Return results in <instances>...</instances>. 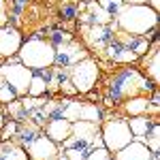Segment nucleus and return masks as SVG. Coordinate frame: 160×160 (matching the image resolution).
Returning a JSON list of instances; mask_svg holds the SVG:
<instances>
[{"instance_id": "6", "label": "nucleus", "mask_w": 160, "mask_h": 160, "mask_svg": "<svg viewBox=\"0 0 160 160\" xmlns=\"http://www.w3.org/2000/svg\"><path fill=\"white\" fill-rule=\"evenodd\" d=\"M98 75H100V68H98V64H96V60H92L88 56L83 60H79L75 66H71L68 79L75 86L77 94H88V92H92V88L96 86Z\"/></svg>"}, {"instance_id": "22", "label": "nucleus", "mask_w": 160, "mask_h": 160, "mask_svg": "<svg viewBox=\"0 0 160 160\" xmlns=\"http://www.w3.org/2000/svg\"><path fill=\"white\" fill-rule=\"evenodd\" d=\"M64 107H66V98L47 100V105H45L47 118H49V120H62V118H64Z\"/></svg>"}, {"instance_id": "32", "label": "nucleus", "mask_w": 160, "mask_h": 160, "mask_svg": "<svg viewBox=\"0 0 160 160\" xmlns=\"http://www.w3.org/2000/svg\"><path fill=\"white\" fill-rule=\"evenodd\" d=\"M148 4H149V7H152V9H154L156 13H158V9H160V0H148Z\"/></svg>"}, {"instance_id": "34", "label": "nucleus", "mask_w": 160, "mask_h": 160, "mask_svg": "<svg viewBox=\"0 0 160 160\" xmlns=\"http://www.w3.org/2000/svg\"><path fill=\"white\" fill-rule=\"evenodd\" d=\"M124 4H148V0H124Z\"/></svg>"}, {"instance_id": "26", "label": "nucleus", "mask_w": 160, "mask_h": 160, "mask_svg": "<svg viewBox=\"0 0 160 160\" xmlns=\"http://www.w3.org/2000/svg\"><path fill=\"white\" fill-rule=\"evenodd\" d=\"M79 111H81V102L73 98H66V107H64V120L68 122H77L79 120Z\"/></svg>"}, {"instance_id": "24", "label": "nucleus", "mask_w": 160, "mask_h": 160, "mask_svg": "<svg viewBox=\"0 0 160 160\" xmlns=\"http://www.w3.org/2000/svg\"><path fill=\"white\" fill-rule=\"evenodd\" d=\"M45 94H47V86H45V81H43L37 73H32L30 86H28V96H45Z\"/></svg>"}, {"instance_id": "3", "label": "nucleus", "mask_w": 160, "mask_h": 160, "mask_svg": "<svg viewBox=\"0 0 160 160\" xmlns=\"http://www.w3.org/2000/svg\"><path fill=\"white\" fill-rule=\"evenodd\" d=\"M53 56H56V47L49 41H43L38 37H30L17 51L19 62L28 66L30 71H38V68H47L53 66Z\"/></svg>"}, {"instance_id": "7", "label": "nucleus", "mask_w": 160, "mask_h": 160, "mask_svg": "<svg viewBox=\"0 0 160 160\" xmlns=\"http://www.w3.org/2000/svg\"><path fill=\"white\" fill-rule=\"evenodd\" d=\"M26 154H28L30 160H58L60 149H58V143H56V141H51L45 132H41V135L26 148Z\"/></svg>"}, {"instance_id": "8", "label": "nucleus", "mask_w": 160, "mask_h": 160, "mask_svg": "<svg viewBox=\"0 0 160 160\" xmlns=\"http://www.w3.org/2000/svg\"><path fill=\"white\" fill-rule=\"evenodd\" d=\"M88 58V49L83 45H79L77 41H68L64 45L56 47V56H53V66H75L79 60Z\"/></svg>"}, {"instance_id": "11", "label": "nucleus", "mask_w": 160, "mask_h": 160, "mask_svg": "<svg viewBox=\"0 0 160 160\" xmlns=\"http://www.w3.org/2000/svg\"><path fill=\"white\" fill-rule=\"evenodd\" d=\"M115 160H154V152H149V148L143 141L132 139L128 145L115 152Z\"/></svg>"}, {"instance_id": "29", "label": "nucleus", "mask_w": 160, "mask_h": 160, "mask_svg": "<svg viewBox=\"0 0 160 160\" xmlns=\"http://www.w3.org/2000/svg\"><path fill=\"white\" fill-rule=\"evenodd\" d=\"M68 41H73V34H68V32H60V30L51 32V37H49V43L53 45V47L64 45V43H68Z\"/></svg>"}, {"instance_id": "14", "label": "nucleus", "mask_w": 160, "mask_h": 160, "mask_svg": "<svg viewBox=\"0 0 160 160\" xmlns=\"http://www.w3.org/2000/svg\"><path fill=\"white\" fill-rule=\"evenodd\" d=\"M43 128H45V135L49 137L51 141H56V143H62L64 139H68L73 135V122H68L64 118L62 120H49Z\"/></svg>"}, {"instance_id": "27", "label": "nucleus", "mask_w": 160, "mask_h": 160, "mask_svg": "<svg viewBox=\"0 0 160 160\" xmlns=\"http://www.w3.org/2000/svg\"><path fill=\"white\" fill-rule=\"evenodd\" d=\"M15 98H19L17 94H15V90H13L11 86H9V81L0 75V102H11V100H15Z\"/></svg>"}, {"instance_id": "4", "label": "nucleus", "mask_w": 160, "mask_h": 160, "mask_svg": "<svg viewBox=\"0 0 160 160\" xmlns=\"http://www.w3.org/2000/svg\"><path fill=\"white\" fill-rule=\"evenodd\" d=\"M0 75L9 81V86L15 90V94H17L19 98L28 94V86H30V79H32V71L19 62L17 53L11 56V58H7L4 64H0Z\"/></svg>"}, {"instance_id": "18", "label": "nucleus", "mask_w": 160, "mask_h": 160, "mask_svg": "<svg viewBox=\"0 0 160 160\" xmlns=\"http://www.w3.org/2000/svg\"><path fill=\"white\" fill-rule=\"evenodd\" d=\"M148 102L149 98L145 94H139V96H130V98H126L124 102V111L132 118V115H143L145 111H148Z\"/></svg>"}, {"instance_id": "1", "label": "nucleus", "mask_w": 160, "mask_h": 160, "mask_svg": "<svg viewBox=\"0 0 160 160\" xmlns=\"http://www.w3.org/2000/svg\"><path fill=\"white\" fill-rule=\"evenodd\" d=\"M156 83H152L145 75L139 68H122L120 73L111 77L107 83V94H105V105L113 107L122 100L130 98V96H139V94H149L156 90Z\"/></svg>"}, {"instance_id": "28", "label": "nucleus", "mask_w": 160, "mask_h": 160, "mask_svg": "<svg viewBox=\"0 0 160 160\" xmlns=\"http://www.w3.org/2000/svg\"><path fill=\"white\" fill-rule=\"evenodd\" d=\"M86 160H111V152L105 145H100V148H92L88 152Z\"/></svg>"}, {"instance_id": "21", "label": "nucleus", "mask_w": 160, "mask_h": 160, "mask_svg": "<svg viewBox=\"0 0 160 160\" xmlns=\"http://www.w3.org/2000/svg\"><path fill=\"white\" fill-rule=\"evenodd\" d=\"M79 120H86L92 124L102 122V109L94 102H81V111H79Z\"/></svg>"}, {"instance_id": "17", "label": "nucleus", "mask_w": 160, "mask_h": 160, "mask_svg": "<svg viewBox=\"0 0 160 160\" xmlns=\"http://www.w3.org/2000/svg\"><path fill=\"white\" fill-rule=\"evenodd\" d=\"M0 160H28V154L17 143L0 141Z\"/></svg>"}, {"instance_id": "33", "label": "nucleus", "mask_w": 160, "mask_h": 160, "mask_svg": "<svg viewBox=\"0 0 160 160\" xmlns=\"http://www.w3.org/2000/svg\"><path fill=\"white\" fill-rule=\"evenodd\" d=\"M4 7H7V4H4V0H0V24L4 22Z\"/></svg>"}, {"instance_id": "13", "label": "nucleus", "mask_w": 160, "mask_h": 160, "mask_svg": "<svg viewBox=\"0 0 160 160\" xmlns=\"http://www.w3.org/2000/svg\"><path fill=\"white\" fill-rule=\"evenodd\" d=\"M83 9H86V13L81 15V24H83V28H90V26H100V24H109V22H113L109 15L105 13V9L100 7L98 2H94V0H86Z\"/></svg>"}, {"instance_id": "9", "label": "nucleus", "mask_w": 160, "mask_h": 160, "mask_svg": "<svg viewBox=\"0 0 160 160\" xmlns=\"http://www.w3.org/2000/svg\"><path fill=\"white\" fill-rule=\"evenodd\" d=\"M24 38L19 34V30L11 24L0 26V58H11L15 56L22 47Z\"/></svg>"}, {"instance_id": "16", "label": "nucleus", "mask_w": 160, "mask_h": 160, "mask_svg": "<svg viewBox=\"0 0 160 160\" xmlns=\"http://www.w3.org/2000/svg\"><path fill=\"white\" fill-rule=\"evenodd\" d=\"M145 68H148V75L152 79V83H158L160 81V51H158V41H154V47H149V53L145 56Z\"/></svg>"}, {"instance_id": "30", "label": "nucleus", "mask_w": 160, "mask_h": 160, "mask_svg": "<svg viewBox=\"0 0 160 160\" xmlns=\"http://www.w3.org/2000/svg\"><path fill=\"white\" fill-rule=\"evenodd\" d=\"M17 130H19V124L15 122V120L4 122V126H2V139H4V141H11V137L17 135Z\"/></svg>"}, {"instance_id": "20", "label": "nucleus", "mask_w": 160, "mask_h": 160, "mask_svg": "<svg viewBox=\"0 0 160 160\" xmlns=\"http://www.w3.org/2000/svg\"><path fill=\"white\" fill-rule=\"evenodd\" d=\"M100 132L98 124H92V122H86V120H77L73 122V135L75 137H81V139H94V137Z\"/></svg>"}, {"instance_id": "19", "label": "nucleus", "mask_w": 160, "mask_h": 160, "mask_svg": "<svg viewBox=\"0 0 160 160\" xmlns=\"http://www.w3.org/2000/svg\"><path fill=\"white\" fill-rule=\"evenodd\" d=\"M41 135V128H38V126H34V124H19V130H17V141H19V145H22V148H28V145H30V143H32V141H34V139H37V137Z\"/></svg>"}, {"instance_id": "31", "label": "nucleus", "mask_w": 160, "mask_h": 160, "mask_svg": "<svg viewBox=\"0 0 160 160\" xmlns=\"http://www.w3.org/2000/svg\"><path fill=\"white\" fill-rule=\"evenodd\" d=\"M62 15H64V19H73L77 15V9L71 7V4H66V7H62Z\"/></svg>"}, {"instance_id": "35", "label": "nucleus", "mask_w": 160, "mask_h": 160, "mask_svg": "<svg viewBox=\"0 0 160 160\" xmlns=\"http://www.w3.org/2000/svg\"><path fill=\"white\" fill-rule=\"evenodd\" d=\"M4 122H7V120H4V113L0 111V130H2V126H4Z\"/></svg>"}, {"instance_id": "23", "label": "nucleus", "mask_w": 160, "mask_h": 160, "mask_svg": "<svg viewBox=\"0 0 160 160\" xmlns=\"http://www.w3.org/2000/svg\"><path fill=\"white\" fill-rule=\"evenodd\" d=\"M143 143L149 148V152L158 154V145H160V126H158V122H154V126L148 130V135H145V141H143Z\"/></svg>"}, {"instance_id": "15", "label": "nucleus", "mask_w": 160, "mask_h": 160, "mask_svg": "<svg viewBox=\"0 0 160 160\" xmlns=\"http://www.w3.org/2000/svg\"><path fill=\"white\" fill-rule=\"evenodd\" d=\"M126 122H128V128H130L135 141H145L148 130L154 126V122H158V118H149V115L143 113V115H132V118L126 120Z\"/></svg>"}, {"instance_id": "12", "label": "nucleus", "mask_w": 160, "mask_h": 160, "mask_svg": "<svg viewBox=\"0 0 160 160\" xmlns=\"http://www.w3.org/2000/svg\"><path fill=\"white\" fill-rule=\"evenodd\" d=\"M105 56H107L111 62H118V64H130V62L139 60V58H137L135 53L128 49L118 37H113L109 43H107V47H105Z\"/></svg>"}, {"instance_id": "10", "label": "nucleus", "mask_w": 160, "mask_h": 160, "mask_svg": "<svg viewBox=\"0 0 160 160\" xmlns=\"http://www.w3.org/2000/svg\"><path fill=\"white\" fill-rule=\"evenodd\" d=\"M115 22H109V24H100V26H90V28H83L88 41L92 43V47L96 49H105L107 43L115 37Z\"/></svg>"}, {"instance_id": "2", "label": "nucleus", "mask_w": 160, "mask_h": 160, "mask_svg": "<svg viewBox=\"0 0 160 160\" xmlns=\"http://www.w3.org/2000/svg\"><path fill=\"white\" fill-rule=\"evenodd\" d=\"M113 22L120 32L145 37L152 28L158 26V13L149 4H124Z\"/></svg>"}, {"instance_id": "5", "label": "nucleus", "mask_w": 160, "mask_h": 160, "mask_svg": "<svg viewBox=\"0 0 160 160\" xmlns=\"http://www.w3.org/2000/svg\"><path fill=\"white\" fill-rule=\"evenodd\" d=\"M100 139L105 143V148L109 152H118L122 149L124 145H128L132 141V132L128 128V122L124 118H113V120H107L100 128Z\"/></svg>"}, {"instance_id": "25", "label": "nucleus", "mask_w": 160, "mask_h": 160, "mask_svg": "<svg viewBox=\"0 0 160 160\" xmlns=\"http://www.w3.org/2000/svg\"><path fill=\"white\" fill-rule=\"evenodd\" d=\"M96 2L105 9V13L109 15L111 19H115L118 13L122 11V7H124V0H96Z\"/></svg>"}, {"instance_id": "36", "label": "nucleus", "mask_w": 160, "mask_h": 160, "mask_svg": "<svg viewBox=\"0 0 160 160\" xmlns=\"http://www.w3.org/2000/svg\"><path fill=\"white\" fill-rule=\"evenodd\" d=\"M26 2H28V0H15V4H22V7H24Z\"/></svg>"}]
</instances>
